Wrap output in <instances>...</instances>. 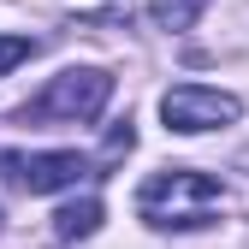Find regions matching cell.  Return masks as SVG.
Returning <instances> with one entry per match:
<instances>
[{
    "label": "cell",
    "instance_id": "obj_1",
    "mask_svg": "<svg viewBox=\"0 0 249 249\" xmlns=\"http://www.w3.org/2000/svg\"><path fill=\"white\" fill-rule=\"evenodd\" d=\"M220 208H226V184L208 178V172H190V166H166V172H154L142 190H137V213H142L154 231L213 226Z\"/></svg>",
    "mask_w": 249,
    "mask_h": 249
},
{
    "label": "cell",
    "instance_id": "obj_2",
    "mask_svg": "<svg viewBox=\"0 0 249 249\" xmlns=\"http://www.w3.org/2000/svg\"><path fill=\"white\" fill-rule=\"evenodd\" d=\"M107 101H113V77L95 71V66H71V71H59L42 95L24 107V119H42V124H89V119H101Z\"/></svg>",
    "mask_w": 249,
    "mask_h": 249
},
{
    "label": "cell",
    "instance_id": "obj_3",
    "mask_svg": "<svg viewBox=\"0 0 249 249\" xmlns=\"http://www.w3.org/2000/svg\"><path fill=\"white\" fill-rule=\"evenodd\" d=\"M160 119L178 137H202V131H213V124H237L243 101L226 95V89H208V83H172L160 95Z\"/></svg>",
    "mask_w": 249,
    "mask_h": 249
},
{
    "label": "cell",
    "instance_id": "obj_4",
    "mask_svg": "<svg viewBox=\"0 0 249 249\" xmlns=\"http://www.w3.org/2000/svg\"><path fill=\"white\" fill-rule=\"evenodd\" d=\"M0 172L12 184H24L30 196H53V190H71L77 178H89V160L77 148H48V154H0Z\"/></svg>",
    "mask_w": 249,
    "mask_h": 249
},
{
    "label": "cell",
    "instance_id": "obj_5",
    "mask_svg": "<svg viewBox=\"0 0 249 249\" xmlns=\"http://www.w3.org/2000/svg\"><path fill=\"white\" fill-rule=\"evenodd\" d=\"M101 231V202L95 196H83V202H66L53 213V237H66V243H77V237H95Z\"/></svg>",
    "mask_w": 249,
    "mask_h": 249
},
{
    "label": "cell",
    "instance_id": "obj_6",
    "mask_svg": "<svg viewBox=\"0 0 249 249\" xmlns=\"http://www.w3.org/2000/svg\"><path fill=\"white\" fill-rule=\"evenodd\" d=\"M202 6H208V0H148V18L160 30H190L202 18Z\"/></svg>",
    "mask_w": 249,
    "mask_h": 249
},
{
    "label": "cell",
    "instance_id": "obj_7",
    "mask_svg": "<svg viewBox=\"0 0 249 249\" xmlns=\"http://www.w3.org/2000/svg\"><path fill=\"white\" fill-rule=\"evenodd\" d=\"M30 53H36V42H30V36H0V71H12V66H24Z\"/></svg>",
    "mask_w": 249,
    "mask_h": 249
},
{
    "label": "cell",
    "instance_id": "obj_8",
    "mask_svg": "<svg viewBox=\"0 0 249 249\" xmlns=\"http://www.w3.org/2000/svg\"><path fill=\"white\" fill-rule=\"evenodd\" d=\"M131 142H137V131H131V119H119L113 131H107V148H101V160H119V154H131Z\"/></svg>",
    "mask_w": 249,
    "mask_h": 249
}]
</instances>
